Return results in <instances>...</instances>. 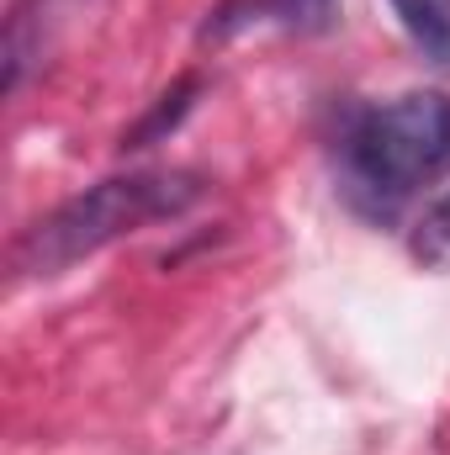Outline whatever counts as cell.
Masks as SVG:
<instances>
[{
  "mask_svg": "<svg viewBox=\"0 0 450 455\" xmlns=\"http://www.w3.org/2000/svg\"><path fill=\"white\" fill-rule=\"evenodd\" d=\"M350 191L392 212L414 191L450 175V96L414 91L387 107H371L344 138Z\"/></svg>",
  "mask_w": 450,
  "mask_h": 455,
  "instance_id": "1",
  "label": "cell"
},
{
  "mask_svg": "<svg viewBox=\"0 0 450 455\" xmlns=\"http://www.w3.org/2000/svg\"><path fill=\"white\" fill-rule=\"evenodd\" d=\"M197 196H202V186L191 175H127V180H101L85 196L64 202L48 223H37L21 238L16 270L53 275L64 265L107 249L122 233H138V228L159 223V218L186 212Z\"/></svg>",
  "mask_w": 450,
  "mask_h": 455,
  "instance_id": "2",
  "label": "cell"
},
{
  "mask_svg": "<svg viewBox=\"0 0 450 455\" xmlns=\"http://www.w3.org/2000/svg\"><path fill=\"white\" fill-rule=\"evenodd\" d=\"M392 11L403 16L408 37L419 48H430L435 59L450 64V0H392Z\"/></svg>",
  "mask_w": 450,
  "mask_h": 455,
  "instance_id": "3",
  "label": "cell"
},
{
  "mask_svg": "<svg viewBox=\"0 0 450 455\" xmlns=\"http://www.w3.org/2000/svg\"><path fill=\"white\" fill-rule=\"evenodd\" d=\"M414 254L430 270H450V191L419 218V228H414Z\"/></svg>",
  "mask_w": 450,
  "mask_h": 455,
  "instance_id": "4",
  "label": "cell"
},
{
  "mask_svg": "<svg viewBox=\"0 0 450 455\" xmlns=\"http://www.w3.org/2000/svg\"><path fill=\"white\" fill-rule=\"evenodd\" d=\"M191 91H197V80H181V85H175V91L165 96V107H159V112L149 116L143 127H133V132H127L122 143H127V148H143V143H149L154 132H165V127H175V116L186 112V96H191Z\"/></svg>",
  "mask_w": 450,
  "mask_h": 455,
  "instance_id": "5",
  "label": "cell"
},
{
  "mask_svg": "<svg viewBox=\"0 0 450 455\" xmlns=\"http://www.w3.org/2000/svg\"><path fill=\"white\" fill-rule=\"evenodd\" d=\"M276 11L292 21V27H324L329 16H334V0H276Z\"/></svg>",
  "mask_w": 450,
  "mask_h": 455,
  "instance_id": "6",
  "label": "cell"
}]
</instances>
